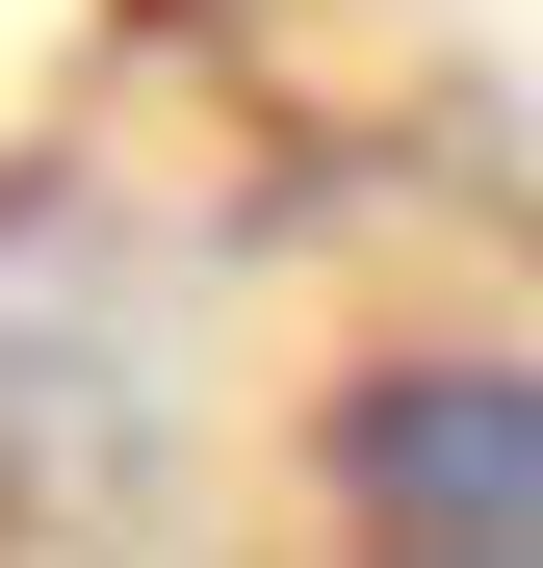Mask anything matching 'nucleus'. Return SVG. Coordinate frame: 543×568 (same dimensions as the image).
Instances as JSON below:
<instances>
[{"mask_svg":"<svg viewBox=\"0 0 543 568\" xmlns=\"http://www.w3.org/2000/svg\"><path fill=\"white\" fill-rule=\"evenodd\" d=\"M311 517L440 542V568H543V362L517 336H389L311 388Z\"/></svg>","mask_w":543,"mask_h":568,"instance_id":"f257e3e1","label":"nucleus"}]
</instances>
